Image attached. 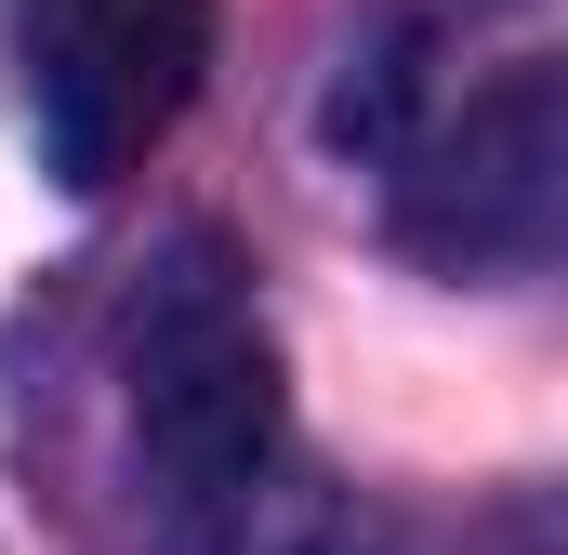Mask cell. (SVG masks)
Instances as JSON below:
<instances>
[{"instance_id": "cell-2", "label": "cell", "mask_w": 568, "mask_h": 555, "mask_svg": "<svg viewBox=\"0 0 568 555\" xmlns=\"http://www.w3.org/2000/svg\"><path fill=\"white\" fill-rule=\"evenodd\" d=\"M556 212H568V80L556 67H503L397 172V239L424 265H449V278L542 265L556 252Z\"/></svg>"}, {"instance_id": "cell-1", "label": "cell", "mask_w": 568, "mask_h": 555, "mask_svg": "<svg viewBox=\"0 0 568 555\" xmlns=\"http://www.w3.org/2000/svg\"><path fill=\"white\" fill-rule=\"evenodd\" d=\"M278 450V344L252 317V265L225 239H172L133 291V463L159 503H212Z\"/></svg>"}, {"instance_id": "cell-4", "label": "cell", "mask_w": 568, "mask_h": 555, "mask_svg": "<svg viewBox=\"0 0 568 555\" xmlns=\"http://www.w3.org/2000/svg\"><path fill=\"white\" fill-rule=\"evenodd\" d=\"M172 555H371V529H357V503H344L317 463L265 450L239 490L185 503V543H172Z\"/></svg>"}, {"instance_id": "cell-3", "label": "cell", "mask_w": 568, "mask_h": 555, "mask_svg": "<svg viewBox=\"0 0 568 555\" xmlns=\"http://www.w3.org/2000/svg\"><path fill=\"white\" fill-rule=\"evenodd\" d=\"M225 0H67L40 40V159L67 199H106L185 120Z\"/></svg>"}]
</instances>
